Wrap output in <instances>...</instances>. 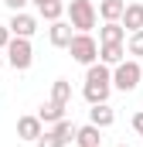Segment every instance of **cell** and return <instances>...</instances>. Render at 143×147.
I'll return each instance as SVG.
<instances>
[{"instance_id": "1", "label": "cell", "mask_w": 143, "mask_h": 147, "mask_svg": "<svg viewBox=\"0 0 143 147\" xmlns=\"http://www.w3.org/2000/svg\"><path fill=\"white\" fill-rule=\"evenodd\" d=\"M109 92H112V72H109V65H102V62L89 65L85 69V89H82V96L92 106H99V103L109 99Z\"/></svg>"}, {"instance_id": "2", "label": "cell", "mask_w": 143, "mask_h": 147, "mask_svg": "<svg viewBox=\"0 0 143 147\" xmlns=\"http://www.w3.org/2000/svg\"><path fill=\"white\" fill-rule=\"evenodd\" d=\"M68 55L78 62V65H96L99 62V41L92 34H85V31H75V38H72V45H68Z\"/></svg>"}, {"instance_id": "3", "label": "cell", "mask_w": 143, "mask_h": 147, "mask_svg": "<svg viewBox=\"0 0 143 147\" xmlns=\"http://www.w3.org/2000/svg\"><path fill=\"white\" fill-rule=\"evenodd\" d=\"M140 79H143V65L136 58H126V62H119V65L112 69V89L133 92V89L140 86Z\"/></svg>"}, {"instance_id": "4", "label": "cell", "mask_w": 143, "mask_h": 147, "mask_svg": "<svg viewBox=\"0 0 143 147\" xmlns=\"http://www.w3.org/2000/svg\"><path fill=\"white\" fill-rule=\"evenodd\" d=\"M96 14H99V10H96L92 0H72L68 3V24L75 31H85V34H89V31L96 28Z\"/></svg>"}, {"instance_id": "5", "label": "cell", "mask_w": 143, "mask_h": 147, "mask_svg": "<svg viewBox=\"0 0 143 147\" xmlns=\"http://www.w3.org/2000/svg\"><path fill=\"white\" fill-rule=\"evenodd\" d=\"M7 62L17 69V72H27L31 62H34V48H31V38H14L7 45Z\"/></svg>"}, {"instance_id": "6", "label": "cell", "mask_w": 143, "mask_h": 147, "mask_svg": "<svg viewBox=\"0 0 143 147\" xmlns=\"http://www.w3.org/2000/svg\"><path fill=\"white\" fill-rule=\"evenodd\" d=\"M7 28L14 31V38H34V31H37V17H34V14L17 10V14L10 17V24H7Z\"/></svg>"}, {"instance_id": "7", "label": "cell", "mask_w": 143, "mask_h": 147, "mask_svg": "<svg viewBox=\"0 0 143 147\" xmlns=\"http://www.w3.org/2000/svg\"><path fill=\"white\" fill-rule=\"evenodd\" d=\"M126 28H123V21H106L102 28H99V45H126Z\"/></svg>"}, {"instance_id": "8", "label": "cell", "mask_w": 143, "mask_h": 147, "mask_svg": "<svg viewBox=\"0 0 143 147\" xmlns=\"http://www.w3.org/2000/svg\"><path fill=\"white\" fill-rule=\"evenodd\" d=\"M41 134H44V120H41V116H21V120H17V137H21V140H37V137H41Z\"/></svg>"}, {"instance_id": "9", "label": "cell", "mask_w": 143, "mask_h": 147, "mask_svg": "<svg viewBox=\"0 0 143 147\" xmlns=\"http://www.w3.org/2000/svg\"><path fill=\"white\" fill-rule=\"evenodd\" d=\"M48 38H51V45H55V48H68L72 38H75V31H72L68 21H55V24L48 28Z\"/></svg>"}, {"instance_id": "10", "label": "cell", "mask_w": 143, "mask_h": 147, "mask_svg": "<svg viewBox=\"0 0 143 147\" xmlns=\"http://www.w3.org/2000/svg\"><path fill=\"white\" fill-rule=\"evenodd\" d=\"M99 62L116 69L119 62H126V45H99Z\"/></svg>"}, {"instance_id": "11", "label": "cell", "mask_w": 143, "mask_h": 147, "mask_svg": "<svg viewBox=\"0 0 143 147\" xmlns=\"http://www.w3.org/2000/svg\"><path fill=\"white\" fill-rule=\"evenodd\" d=\"M89 123H96V127H102V130H106V127H112V123H116V113H112V106H109V103L92 106V110H89Z\"/></svg>"}, {"instance_id": "12", "label": "cell", "mask_w": 143, "mask_h": 147, "mask_svg": "<svg viewBox=\"0 0 143 147\" xmlns=\"http://www.w3.org/2000/svg\"><path fill=\"white\" fill-rule=\"evenodd\" d=\"M99 140H102V127H96V123L78 127V137H75L78 147H99Z\"/></svg>"}, {"instance_id": "13", "label": "cell", "mask_w": 143, "mask_h": 147, "mask_svg": "<svg viewBox=\"0 0 143 147\" xmlns=\"http://www.w3.org/2000/svg\"><path fill=\"white\" fill-rule=\"evenodd\" d=\"M126 0H99V17L102 21H123Z\"/></svg>"}, {"instance_id": "14", "label": "cell", "mask_w": 143, "mask_h": 147, "mask_svg": "<svg viewBox=\"0 0 143 147\" xmlns=\"http://www.w3.org/2000/svg\"><path fill=\"white\" fill-rule=\"evenodd\" d=\"M123 28L133 34L143 31V3H126V14H123Z\"/></svg>"}, {"instance_id": "15", "label": "cell", "mask_w": 143, "mask_h": 147, "mask_svg": "<svg viewBox=\"0 0 143 147\" xmlns=\"http://www.w3.org/2000/svg\"><path fill=\"white\" fill-rule=\"evenodd\" d=\"M37 116H41L44 123H51V127H55L58 120H65V106H61V103H55V99H48V103L37 110Z\"/></svg>"}, {"instance_id": "16", "label": "cell", "mask_w": 143, "mask_h": 147, "mask_svg": "<svg viewBox=\"0 0 143 147\" xmlns=\"http://www.w3.org/2000/svg\"><path fill=\"white\" fill-rule=\"evenodd\" d=\"M51 134H55V137H58L61 144H72V140L78 137V127H75L72 120H58V123L51 127Z\"/></svg>"}, {"instance_id": "17", "label": "cell", "mask_w": 143, "mask_h": 147, "mask_svg": "<svg viewBox=\"0 0 143 147\" xmlns=\"http://www.w3.org/2000/svg\"><path fill=\"white\" fill-rule=\"evenodd\" d=\"M51 99L61 103V106H68V99H72V82H68V79H55V86H51Z\"/></svg>"}, {"instance_id": "18", "label": "cell", "mask_w": 143, "mask_h": 147, "mask_svg": "<svg viewBox=\"0 0 143 147\" xmlns=\"http://www.w3.org/2000/svg\"><path fill=\"white\" fill-rule=\"evenodd\" d=\"M126 51L136 55V58H143V31H133V34L126 38Z\"/></svg>"}, {"instance_id": "19", "label": "cell", "mask_w": 143, "mask_h": 147, "mask_svg": "<svg viewBox=\"0 0 143 147\" xmlns=\"http://www.w3.org/2000/svg\"><path fill=\"white\" fill-rule=\"evenodd\" d=\"M34 144H37V147H65V144H61V140H58V137H55V134H51V130H44V134L37 137Z\"/></svg>"}, {"instance_id": "20", "label": "cell", "mask_w": 143, "mask_h": 147, "mask_svg": "<svg viewBox=\"0 0 143 147\" xmlns=\"http://www.w3.org/2000/svg\"><path fill=\"white\" fill-rule=\"evenodd\" d=\"M14 41V31L7 28V24H0V51H7V45Z\"/></svg>"}, {"instance_id": "21", "label": "cell", "mask_w": 143, "mask_h": 147, "mask_svg": "<svg viewBox=\"0 0 143 147\" xmlns=\"http://www.w3.org/2000/svg\"><path fill=\"white\" fill-rule=\"evenodd\" d=\"M3 3H7V7H10V10H14V14H17V10H24V7H27V3H31V0H3Z\"/></svg>"}, {"instance_id": "22", "label": "cell", "mask_w": 143, "mask_h": 147, "mask_svg": "<svg viewBox=\"0 0 143 147\" xmlns=\"http://www.w3.org/2000/svg\"><path fill=\"white\" fill-rule=\"evenodd\" d=\"M133 130H136V134H140V137H143V110L136 113V116H133Z\"/></svg>"}, {"instance_id": "23", "label": "cell", "mask_w": 143, "mask_h": 147, "mask_svg": "<svg viewBox=\"0 0 143 147\" xmlns=\"http://www.w3.org/2000/svg\"><path fill=\"white\" fill-rule=\"evenodd\" d=\"M31 3H34L37 10H41V7H44V3H51V0H31Z\"/></svg>"}, {"instance_id": "24", "label": "cell", "mask_w": 143, "mask_h": 147, "mask_svg": "<svg viewBox=\"0 0 143 147\" xmlns=\"http://www.w3.org/2000/svg\"><path fill=\"white\" fill-rule=\"evenodd\" d=\"M0 65H3V55H0Z\"/></svg>"}, {"instance_id": "25", "label": "cell", "mask_w": 143, "mask_h": 147, "mask_svg": "<svg viewBox=\"0 0 143 147\" xmlns=\"http://www.w3.org/2000/svg\"><path fill=\"white\" fill-rule=\"evenodd\" d=\"M119 147H130V144H119Z\"/></svg>"}, {"instance_id": "26", "label": "cell", "mask_w": 143, "mask_h": 147, "mask_svg": "<svg viewBox=\"0 0 143 147\" xmlns=\"http://www.w3.org/2000/svg\"><path fill=\"white\" fill-rule=\"evenodd\" d=\"M65 3H72V0H65Z\"/></svg>"}, {"instance_id": "27", "label": "cell", "mask_w": 143, "mask_h": 147, "mask_svg": "<svg viewBox=\"0 0 143 147\" xmlns=\"http://www.w3.org/2000/svg\"><path fill=\"white\" fill-rule=\"evenodd\" d=\"M140 65H143V58H140Z\"/></svg>"}]
</instances>
